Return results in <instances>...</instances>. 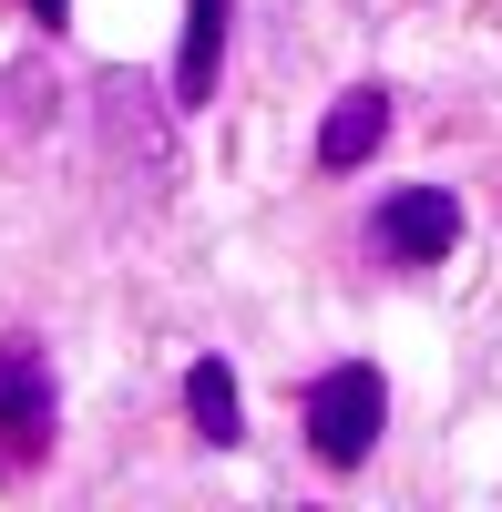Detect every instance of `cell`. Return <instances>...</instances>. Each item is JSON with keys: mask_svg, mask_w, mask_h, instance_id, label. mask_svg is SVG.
I'll return each mask as SVG.
<instances>
[{"mask_svg": "<svg viewBox=\"0 0 502 512\" xmlns=\"http://www.w3.org/2000/svg\"><path fill=\"white\" fill-rule=\"evenodd\" d=\"M380 420H390V390H380L369 359H339V369L308 379V451L328 461V472H359L369 441H380Z\"/></svg>", "mask_w": 502, "mask_h": 512, "instance_id": "1", "label": "cell"}, {"mask_svg": "<svg viewBox=\"0 0 502 512\" xmlns=\"http://www.w3.org/2000/svg\"><path fill=\"white\" fill-rule=\"evenodd\" d=\"M52 441V359H41V338H0V451L31 461Z\"/></svg>", "mask_w": 502, "mask_h": 512, "instance_id": "2", "label": "cell"}, {"mask_svg": "<svg viewBox=\"0 0 502 512\" xmlns=\"http://www.w3.org/2000/svg\"><path fill=\"white\" fill-rule=\"evenodd\" d=\"M380 246L400 256V267H441V256L462 246V195L451 185H400L380 205Z\"/></svg>", "mask_w": 502, "mask_h": 512, "instance_id": "3", "label": "cell"}, {"mask_svg": "<svg viewBox=\"0 0 502 512\" xmlns=\"http://www.w3.org/2000/svg\"><path fill=\"white\" fill-rule=\"evenodd\" d=\"M93 103H103V134H113V154H144V175H154V185H175V144H164L154 82H144V72H103V82H93Z\"/></svg>", "mask_w": 502, "mask_h": 512, "instance_id": "4", "label": "cell"}, {"mask_svg": "<svg viewBox=\"0 0 502 512\" xmlns=\"http://www.w3.org/2000/svg\"><path fill=\"white\" fill-rule=\"evenodd\" d=\"M380 134H390V93H380V82L339 93V103H328V123H318V175H359V164L380 154Z\"/></svg>", "mask_w": 502, "mask_h": 512, "instance_id": "5", "label": "cell"}, {"mask_svg": "<svg viewBox=\"0 0 502 512\" xmlns=\"http://www.w3.org/2000/svg\"><path fill=\"white\" fill-rule=\"evenodd\" d=\"M226 21L236 0H185V52H175V113L216 103V62H226Z\"/></svg>", "mask_w": 502, "mask_h": 512, "instance_id": "6", "label": "cell"}, {"mask_svg": "<svg viewBox=\"0 0 502 512\" xmlns=\"http://www.w3.org/2000/svg\"><path fill=\"white\" fill-rule=\"evenodd\" d=\"M185 420H195V441H216V451L246 441V400H236V369L226 359H195L185 369Z\"/></svg>", "mask_w": 502, "mask_h": 512, "instance_id": "7", "label": "cell"}, {"mask_svg": "<svg viewBox=\"0 0 502 512\" xmlns=\"http://www.w3.org/2000/svg\"><path fill=\"white\" fill-rule=\"evenodd\" d=\"M21 11H31L41 31H62V21H72V0H21Z\"/></svg>", "mask_w": 502, "mask_h": 512, "instance_id": "8", "label": "cell"}]
</instances>
